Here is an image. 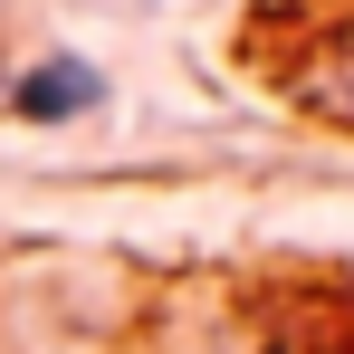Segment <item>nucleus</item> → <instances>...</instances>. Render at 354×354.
I'll use <instances>...</instances> for the list:
<instances>
[{
  "label": "nucleus",
  "instance_id": "1",
  "mask_svg": "<svg viewBox=\"0 0 354 354\" xmlns=\"http://www.w3.org/2000/svg\"><path fill=\"white\" fill-rule=\"evenodd\" d=\"M96 96H106V77L86 58H39L19 86H10V106L29 124H67V115H96Z\"/></svg>",
  "mask_w": 354,
  "mask_h": 354
},
{
  "label": "nucleus",
  "instance_id": "2",
  "mask_svg": "<svg viewBox=\"0 0 354 354\" xmlns=\"http://www.w3.org/2000/svg\"><path fill=\"white\" fill-rule=\"evenodd\" d=\"M306 96L326 106V115H345L354 124V10L326 29V48H316V77H306Z\"/></svg>",
  "mask_w": 354,
  "mask_h": 354
}]
</instances>
